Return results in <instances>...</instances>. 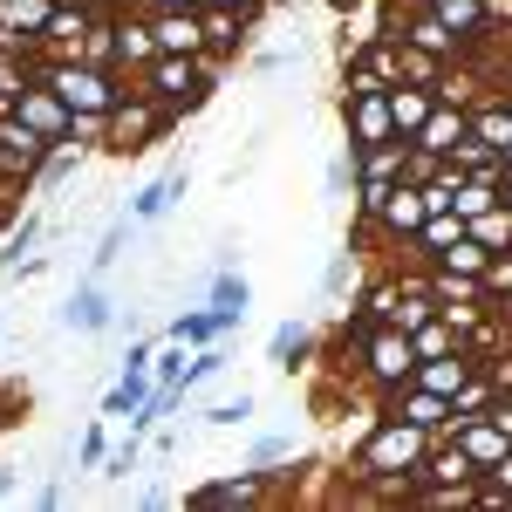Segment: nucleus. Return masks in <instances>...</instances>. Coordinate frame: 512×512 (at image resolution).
I'll list each match as a JSON object with an SVG mask.
<instances>
[{
    "label": "nucleus",
    "instance_id": "ddd939ff",
    "mask_svg": "<svg viewBox=\"0 0 512 512\" xmlns=\"http://www.w3.org/2000/svg\"><path fill=\"white\" fill-rule=\"evenodd\" d=\"M205 308L219 315V328H226V335H233V328H246V308H253V287H246V274L212 260V274H205Z\"/></svg>",
    "mask_w": 512,
    "mask_h": 512
},
{
    "label": "nucleus",
    "instance_id": "09e8293b",
    "mask_svg": "<svg viewBox=\"0 0 512 512\" xmlns=\"http://www.w3.org/2000/svg\"><path fill=\"white\" fill-rule=\"evenodd\" d=\"M506 205H512V192H506Z\"/></svg>",
    "mask_w": 512,
    "mask_h": 512
},
{
    "label": "nucleus",
    "instance_id": "b1692460",
    "mask_svg": "<svg viewBox=\"0 0 512 512\" xmlns=\"http://www.w3.org/2000/svg\"><path fill=\"white\" fill-rule=\"evenodd\" d=\"M308 355H315V328H308V321H280L274 335H267V362L287 369V376H294Z\"/></svg>",
    "mask_w": 512,
    "mask_h": 512
},
{
    "label": "nucleus",
    "instance_id": "6ab92c4d",
    "mask_svg": "<svg viewBox=\"0 0 512 512\" xmlns=\"http://www.w3.org/2000/svg\"><path fill=\"white\" fill-rule=\"evenodd\" d=\"M472 369H478V355H472V349H451V355H424L410 383H424V390H437V396H458V390H465V383H472Z\"/></svg>",
    "mask_w": 512,
    "mask_h": 512
},
{
    "label": "nucleus",
    "instance_id": "4c0bfd02",
    "mask_svg": "<svg viewBox=\"0 0 512 512\" xmlns=\"http://www.w3.org/2000/svg\"><path fill=\"white\" fill-rule=\"evenodd\" d=\"M355 178H362V171H355V151H349V144H342V158L328 164V198H342V192H355Z\"/></svg>",
    "mask_w": 512,
    "mask_h": 512
},
{
    "label": "nucleus",
    "instance_id": "f704fd0d",
    "mask_svg": "<svg viewBox=\"0 0 512 512\" xmlns=\"http://www.w3.org/2000/svg\"><path fill=\"white\" fill-rule=\"evenodd\" d=\"M253 410H260V396H253V390H239L233 403H212V410H205V424H212V431H239V424H246Z\"/></svg>",
    "mask_w": 512,
    "mask_h": 512
},
{
    "label": "nucleus",
    "instance_id": "7ed1b4c3",
    "mask_svg": "<svg viewBox=\"0 0 512 512\" xmlns=\"http://www.w3.org/2000/svg\"><path fill=\"white\" fill-rule=\"evenodd\" d=\"M383 417V410H376ZM437 431H417V424H403V417H383L376 431L362 437V451H355V478L369 485V478H417L424 472V458H431Z\"/></svg>",
    "mask_w": 512,
    "mask_h": 512
},
{
    "label": "nucleus",
    "instance_id": "473e14b6",
    "mask_svg": "<svg viewBox=\"0 0 512 512\" xmlns=\"http://www.w3.org/2000/svg\"><path fill=\"white\" fill-rule=\"evenodd\" d=\"M465 233H472V239H485L492 253H512V205L499 198L492 212H478V219H465Z\"/></svg>",
    "mask_w": 512,
    "mask_h": 512
},
{
    "label": "nucleus",
    "instance_id": "79ce46f5",
    "mask_svg": "<svg viewBox=\"0 0 512 512\" xmlns=\"http://www.w3.org/2000/svg\"><path fill=\"white\" fill-rule=\"evenodd\" d=\"M117 7H144V14H158V7H212V0H117Z\"/></svg>",
    "mask_w": 512,
    "mask_h": 512
},
{
    "label": "nucleus",
    "instance_id": "a878e982",
    "mask_svg": "<svg viewBox=\"0 0 512 512\" xmlns=\"http://www.w3.org/2000/svg\"><path fill=\"white\" fill-rule=\"evenodd\" d=\"M171 342H185V349H205V342H226V328H219V315L198 301V308H185V315H171V328H164Z\"/></svg>",
    "mask_w": 512,
    "mask_h": 512
},
{
    "label": "nucleus",
    "instance_id": "393cba45",
    "mask_svg": "<svg viewBox=\"0 0 512 512\" xmlns=\"http://www.w3.org/2000/svg\"><path fill=\"white\" fill-rule=\"evenodd\" d=\"M151 390H158L151 369H117V390L103 396V417H137V410L151 403Z\"/></svg>",
    "mask_w": 512,
    "mask_h": 512
},
{
    "label": "nucleus",
    "instance_id": "7c9ffc66",
    "mask_svg": "<svg viewBox=\"0 0 512 512\" xmlns=\"http://www.w3.org/2000/svg\"><path fill=\"white\" fill-rule=\"evenodd\" d=\"M76 171H82V144L69 137V144H55V151L41 158V171H35V192H55V185H69Z\"/></svg>",
    "mask_w": 512,
    "mask_h": 512
},
{
    "label": "nucleus",
    "instance_id": "72a5a7b5",
    "mask_svg": "<svg viewBox=\"0 0 512 512\" xmlns=\"http://www.w3.org/2000/svg\"><path fill=\"white\" fill-rule=\"evenodd\" d=\"M130 233H137V219L123 212L117 226H110V233L96 239V253H89V274H110V267H117V260H123V246H130Z\"/></svg>",
    "mask_w": 512,
    "mask_h": 512
},
{
    "label": "nucleus",
    "instance_id": "423d86ee",
    "mask_svg": "<svg viewBox=\"0 0 512 512\" xmlns=\"http://www.w3.org/2000/svg\"><path fill=\"white\" fill-rule=\"evenodd\" d=\"M48 151H55V144H48L35 123L21 117V110H0V178H7V185L35 192V171H41V158H48Z\"/></svg>",
    "mask_w": 512,
    "mask_h": 512
},
{
    "label": "nucleus",
    "instance_id": "58836bf2",
    "mask_svg": "<svg viewBox=\"0 0 512 512\" xmlns=\"http://www.w3.org/2000/svg\"><path fill=\"white\" fill-rule=\"evenodd\" d=\"M349 280H355V253H335V260H328V274H321V294L335 301V294H342Z\"/></svg>",
    "mask_w": 512,
    "mask_h": 512
},
{
    "label": "nucleus",
    "instance_id": "2eb2a0df",
    "mask_svg": "<svg viewBox=\"0 0 512 512\" xmlns=\"http://www.w3.org/2000/svg\"><path fill=\"white\" fill-rule=\"evenodd\" d=\"M144 62H158V35L144 7H117V76H137Z\"/></svg>",
    "mask_w": 512,
    "mask_h": 512
},
{
    "label": "nucleus",
    "instance_id": "a19ab883",
    "mask_svg": "<svg viewBox=\"0 0 512 512\" xmlns=\"http://www.w3.org/2000/svg\"><path fill=\"white\" fill-rule=\"evenodd\" d=\"M158 362V342H130V355H123V369H151Z\"/></svg>",
    "mask_w": 512,
    "mask_h": 512
},
{
    "label": "nucleus",
    "instance_id": "9b49d317",
    "mask_svg": "<svg viewBox=\"0 0 512 512\" xmlns=\"http://www.w3.org/2000/svg\"><path fill=\"white\" fill-rule=\"evenodd\" d=\"M424 219H431V205H424V185L396 178V185H390V198H383V212H376V233L390 239V246H410Z\"/></svg>",
    "mask_w": 512,
    "mask_h": 512
},
{
    "label": "nucleus",
    "instance_id": "a211bd4d",
    "mask_svg": "<svg viewBox=\"0 0 512 512\" xmlns=\"http://www.w3.org/2000/svg\"><path fill=\"white\" fill-rule=\"evenodd\" d=\"M48 21H55V0H0V41L14 48H41Z\"/></svg>",
    "mask_w": 512,
    "mask_h": 512
},
{
    "label": "nucleus",
    "instance_id": "f3484780",
    "mask_svg": "<svg viewBox=\"0 0 512 512\" xmlns=\"http://www.w3.org/2000/svg\"><path fill=\"white\" fill-rule=\"evenodd\" d=\"M465 137H472V110H465V103H437L410 144H417V151H437V158H451Z\"/></svg>",
    "mask_w": 512,
    "mask_h": 512
},
{
    "label": "nucleus",
    "instance_id": "aec40b11",
    "mask_svg": "<svg viewBox=\"0 0 512 512\" xmlns=\"http://www.w3.org/2000/svg\"><path fill=\"white\" fill-rule=\"evenodd\" d=\"M246 28H253L246 14H233V7L212 0V7H205V55H212V62H233L239 48H246Z\"/></svg>",
    "mask_w": 512,
    "mask_h": 512
},
{
    "label": "nucleus",
    "instance_id": "412c9836",
    "mask_svg": "<svg viewBox=\"0 0 512 512\" xmlns=\"http://www.w3.org/2000/svg\"><path fill=\"white\" fill-rule=\"evenodd\" d=\"M431 110H437V89H424V82H390V123H396V137H417Z\"/></svg>",
    "mask_w": 512,
    "mask_h": 512
},
{
    "label": "nucleus",
    "instance_id": "2f4dec72",
    "mask_svg": "<svg viewBox=\"0 0 512 512\" xmlns=\"http://www.w3.org/2000/svg\"><path fill=\"white\" fill-rule=\"evenodd\" d=\"M499 198H506V185H499V178H478V171H465V178H458V219H478V212H492Z\"/></svg>",
    "mask_w": 512,
    "mask_h": 512
},
{
    "label": "nucleus",
    "instance_id": "49530a36",
    "mask_svg": "<svg viewBox=\"0 0 512 512\" xmlns=\"http://www.w3.org/2000/svg\"><path fill=\"white\" fill-rule=\"evenodd\" d=\"M499 96H506V110H512V76H506V89H499Z\"/></svg>",
    "mask_w": 512,
    "mask_h": 512
},
{
    "label": "nucleus",
    "instance_id": "e433bc0d",
    "mask_svg": "<svg viewBox=\"0 0 512 512\" xmlns=\"http://www.w3.org/2000/svg\"><path fill=\"white\" fill-rule=\"evenodd\" d=\"M103 458H110V431H103V424H89V431H82V451H76V472H96Z\"/></svg>",
    "mask_w": 512,
    "mask_h": 512
},
{
    "label": "nucleus",
    "instance_id": "39448f33",
    "mask_svg": "<svg viewBox=\"0 0 512 512\" xmlns=\"http://www.w3.org/2000/svg\"><path fill=\"white\" fill-rule=\"evenodd\" d=\"M171 123L178 117H171L164 103H151L144 89H123V103L103 117V151H110V158H144Z\"/></svg>",
    "mask_w": 512,
    "mask_h": 512
},
{
    "label": "nucleus",
    "instance_id": "bb28decb",
    "mask_svg": "<svg viewBox=\"0 0 512 512\" xmlns=\"http://www.w3.org/2000/svg\"><path fill=\"white\" fill-rule=\"evenodd\" d=\"M35 76H41V62H28L14 41H0V110H14V103H21V89H28Z\"/></svg>",
    "mask_w": 512,
    "mask_h": 512
},
{
    "label": "nucleus",
    "instance_id": "9d476101",
    "mask_svg": "<svg viewBox=\"0 0 512 512\" xmlns=\"http://www.w3.org/2000/svg\"><path fill=\"white\" fill-rule=\"evenodd\" d=\"M62 328H76V335H110V328H117V301H110L103 274L76 280V294L62 301Z\"/></svg>",
    "mask_w": 512,
    "mask_h": 512
},
{
    "label": "nucleus",
    "instance_id": "f257e3e1",
    "mask_svg": "<svg viewBox=\"0 0 512 512\" xmlns=\"http://www.w3.org/2000/svg\"><path fill=\"white\" fill-rule=\"evenodd\" d=\"M41 82L76 110V137L82 144H103V117L117 110L123 89H130V76L103 69V62H82V55H69V62H41Z\"/></svg>",
    "mask_w": 512,
    "mask_h": 512
},
{
    "label": "nucleus",
    "instance_id": "6e6552de",
    "mask_svg": "<svg viewBox=\"0 0 512 512\" xmlns=\"http://www.w3.org/2000/svg\"><path fill=\"white\" fill-rule=\"evenodd\" d=\"M342 137H349V151L390 144V137H396V123H390V89H355V96H342Z\"/></svg>",
    "mask_w": 512,
    "mask_h": 512
},
{
    "label": "nucleus",
    "instance_id": "c85d7f7f",
    "mask_svg": "<svg viewBox=\"0 0 512 512\" xmlns=\"http://www.w3.org/2000/svg\"><path fill=\"white\" fill-rule=\"evenodd\" d=\"M451 239H465V219H458V212H431V219H424V226H417V260H424V267H431L437 253H444V246H451Z\"/></svg>",
    "mask_w": 512,
    "mask_h": 512
},
{
    "label": "nucleus",
    "instance_id": "4468645a",
    "mask_svg": "<svg viewBox=\"0 0 512 512\" xmlns=\"http://www.w3.org/2000/svg\"><path fill=\"white\" fill-rule=\"evenodd\" d=\"M151 35H158V55H205V7H158Z\"/></svg>",
    "mask_w": 512,
    "mask_h": 512
},
{
    "label": "nucleus",
    "instance_id": "de8ad7c7",
    "mask_svg": "<svg viewBox=\"0 0 512 512\" xmlns=\"http://www.w3.org/2000/svg\"><path fill=\"white\" fill-rule=\"evenodd\" d=\"M506 321H512V301H506Z\"/></svg>",
    "mask_w": 512,
    "mask_h": 512
},
{
    "label": "nucleus",
    "instance_id": "c9c22d12",
    "mask_svg": "<svg viewBox=\"0 0 512 512\" xmlns=\"http://www.w3.org/2000/svg\"><path fill=\"white\" fill-rule=\"evenodd\" d=\"M246 465H260V472H280V465H294V437H287V431L260 437V444L246 451Z\"/></svg>",
    "mask_w": 512,
    "mask_h": 512
},
{
    "label": "nucleus",
    "instance_id": "0eeeda50",
    "mask_svg": "<svg viewBox=\"0 0 512 512\" xmlns=\"http://www.w3.org/2000/svg\"><path fill=\"white\" fill-rule=\"evenodd\" d=\"M280 478H287V472H260V465H246L239 478H205V485H192V492H185V506H198V512H246V506H267Z\"/></svg>",
    "mask_w": 512,
    "mask_h": 512
},
{
    "label": "nucleus",
    "instance_id": "c03bdc74",
    "mask_svg": "<svg viewBox=\"0 0 512 512\" xmlns=\"http://www.w3.org/2000/svg\"><path fill=\"white\" fill-rule=\"evenodd\" d=\"M219 7H233V14H246V21H260V7H267V0H219Z\"/></svg>",
    "mask_w": 512,
    "mask_h": 512
},
{
    "label": "nucleus",
    "instance_id": "4be33fe9",
    "mask_svg": "<svg viewBox=\"0 0 512 512\" xmlns=\"http://www.w3.org/2000/svg\"><path fill=\"white\" fill-rule=\"evenodd\" d=\"M178 198H185V171H164V178H151V185H137V198H130V219H137V226H158Z\"/></svg>",
    "mask_w": 512,
    "mask_h": 512
},
{
    "label": "nucleus",
    "instance_id": "1a4fd4ad",
    "mask_svg": "<svg viewBox=\"0 0 512 512\" xmlns=\"http://www.w3.org/2000/svg\"><path fill=\"white\" fill-rule=\"evenodd\" d=\"M383 403V417H403V424H417V431H451V396H437V390H424V383H396V390H383L376 396Z\"/></svg>",
    "mask_w": 512,
    "mask_h": 512
},
{
    "label": "nucleus",
    "instance_id": "c756f323",
    "mask_svg": "<svg viewBox=\"0 0 512 512\" xmlns=\"http://www.w3.org/2000/svg\"><path fill=\"white\" fill-rule=\"evenodd\" d=\"M431 267H451V274H485V267H492V246H485V239H472V233H465V239H451V246H444V253H437V260H431Z\"/></svg>",
    "mask_w": 512,
    "mask_h": 512
},
{
    "label": "nucleus",
    "instance_id": "37998d69",
    "mask_svg": "<svg viewBox=\"0 0 512 512\" xmlns=\"http://www.w3.org/2000/svg\"><path fill=\"white\" fill-rule=\"evenodd\" d=\"M485 14H492V28H512V0H485Z\"/></svg>",
    "mask_w": 512,
    "mask_h": 512
},
{
    "label": "nucleus",
    "instance_id": "a18cd8bd",
    "mask_svg": "<svg viewBox=\"0 0 512 512\" xmlns=\"http://www.w3.org/2000/svg\"><path fill=\"white\" fill-rule=\"evenodd\" d=\"M14 492H21V485H14V472H0V506H7Z\"/></svg>",
    "mask_w": 512,
    "mask_h": 512
},
{
    "label": "nucleus",
    "instance_id": "ea45409f",
    "mask_svg": "<svg viewBox=\"0 0 512 512\" xmlns=\"http://www.w3.org/2000/svg\"><path fill=\"white\" fill-rule=\"evenodd\" d=\"M485 417H492V424H499V431L512 437V390H499V396H492V410H485Z\"/></svg>",
    "mask_w": 512,
    "mask_h": 512
},
{
    "label": "nucleus",
    "instance_id": "5701e85b",
    "mask_svg": "<svg viewBox=\"0 0 512 512\" xmlns=\"http://www.w3.org/2000/svg\"><path fill=\"white\" fill-rule=\"evenodd\" d=\"M472 137H478V144H492V151H512V110H506L499 89H485V96L472 103Z\"/></svg>",
    "mask_w": 512,
    "mask_h": 512
},
{
    "label": "nucleus",
    "instance_id": "cd10ccee",
    "mask_svg": "<svg viewBox=\"0 0 512 512\" xmlns=\"http://www.w3.org/2000/svg\"><path fill=\"white\" fill-rule=\"evenodd\" d=\"M492 396H499V383H492V369L478 362V369H472V383L451 396V424H465V417H485V410H492Z\"/></svg>",
    "mask_w": 512,
    "mask_h": 512
},
{
    "label": "nucleus",
    "instance_id": "dca6fc26",
    "mask_svg": "<svg viewBox=\"0 0 512 512\" xmlns=\"http://www.w3.org/2000/svg\"><path fill=\"white\" fill-rule=\"evenodd\" d=\"M451 437L465 444V458H472L478 472H499V465H512V437L492 424V417H465V424H451Z\"/></svg>",
    "mask_w": 512,
    "mask_h": 512
},
{
    "label": "nucleus",
    "instance_id": "f8f14e48",
    "mask_svg": "<svg viewBox=\"0 0 512 512\" xmlns=\"http://www.w3.org/2000/svg\"><path fill=\"white\" fill-rule=\"evenodd\" d=\"M14 110L35 123L48 144H69V137H76V110H69V103H62V96H55V89H48L41 76L28 82V89H21V103H14ZM76 144H82V137H76Z\"/></svg>",
    "mask_w": 512,
    "mask_h": 512
},
{
    "label": "nucleus",
    "instance_id": "20e7f679",
    "mask_svg": "<svg viewBox=\"0 0 512 512\" xmlns=\"http://www.w3.org/2000/svg\"><path fill=\"white\" fill-rule=\"evenodd\" d=\"M410 376H417V335L376 321V328L362 335V355H355V383L383 396V390H396V383H410Z\"/></svg>",
    "mask_w": 512,
    "mask_h": 512
},
{
    "label": "nucleus",
    "instance_id": "f03ea898",
    "mask_svg": "<svg viewBox=\"0 0 512 512\" xmlns=\"http://www.w3.org/2000/svg\"><path fill=\"white\" fill-rule=\"evenodd\" d=\"M130 89H144L171 117H192V110H205V96L219 89V62L212 55H158V62H144L130 76Z\"/></svg>",
    "mask_w": 512,
    "mask_h": 512
}]
</instances>
